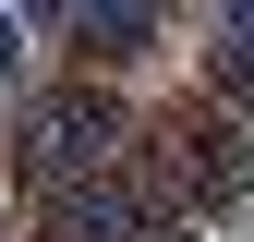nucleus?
Wrapping results in <instances>:
<instances>
[{
	"instance_id": "1",
	"label": "nucleus",
	"mask_w": 254,
	"mask_h": 242,
	"mask_svg": "<svg viewBox=\"0 0 254 242\" xmlns=\"http://www.w3.org/2000/svg\"><path fill=\"white\" fill-rule=\"evenodd\" d=\"M145 194L170 206V218H182V206H194V218H206V206H242V194H254V145H242L218 109H170L157 145H145Z\"/></svg>"
},
{
	"instance_id": "2",
	"label": "nucleus",
	"mask_w": 254,
	"mask_h": 242,
	"mask_svg": "<svg viewBox=\"0 0 254 242\" xmlns=\"http://www.w3.org/2000/svg\"><path fill=\"white\" fill-rule=\"evenodd\" d=\"M109 145H121V121H109L97 85H61V97H37V121H24V170L61 182V194H73V182H97V170H121Z\"/></svg>"
},
{
	"instance_id": "3",
	"label": "nucleus",
	"mask_w": 254,
	"mask_h": 242,
	"mask_svg": "<svg viewBox=\"0 0 254 242\" xmlns=\"http://www.w3.org/2000/svg\"><path fill=\"white\" fill-rule=\"evenodd\" d=\"M49 242H182V218L145 194V170H97V182H73V194H61Z\"/></svg>"
},
{
	"instance_id": "4",
	"label": "nucleus",
	"mask_w": 254,
	"mask_h": 242,
	"mask_svg": "<svg viewBox=\"0 0 254 242\" xmlns=\"http://www.w3.org/2000/svg\"><path fill=\"white\" fill-rule=\"evenodd\" d=\"M73 37L97 49V60H133V49L157 37V12H145V0H109V12H97V0H85V12H73Z\"/></svg>"
},
{
	"instance_id": "5",
	"label": "nucleus",
	"mask_w": 254,
	"mask_h": 242,
	"mask_svg": "<svg viewBox=\"0 0 254 242\" xmlns=\"http://www.w3.org/2000/svg\"><path fill=\"white\" fill-rule=\"evenodd\" d=\"M206 37H218V85H230V97H254V0L206 12Z\"/></svg>"
},
{
	"instance_id": "6",
	"label": "nucleus",
	"mask_w": 254,
	"mask_h": 242,
	"mask_svg": "<svg viewBox=\"0 0 254 242\" xmlns=\"http://www.w3.org/2000/svg\"><path fill=\"white\" fill-rule=\"evenodd\" d=\"M12 60H24V37H12V12H0V73H12Z\"/></svg>"
}]
</instances>
